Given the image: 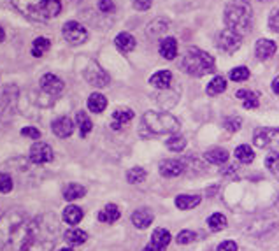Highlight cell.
I'll use <instances>...</instances> for the list:
<instances>
[{"instance_id":"cell-48","label":"cell","mask_w":279,"mask_h":251,"mask_svg":"<svg viewBox=\"0 0 279 251\" xmlns=\"http://www.w3.org/2000/svg\"><path fill=\"white\" fill-rule=\"evenodd\" d=\"M272 90H274V92H276L277 95H279V76L276 77V79L272 81Z\"/></svg>"},{"instance_id":"cell-13","label":"cell","mask_w":279,"mask_h":251,"mask_svg":"<svg viewBox=\"0 0 279 251\" xmlns=\"http://www.w3.org/2000/svg\"><path fill=\"white\" fill-rule=\"evenodd\" d=\"M184 172V163L179 160H163L160 163V174L163 178H178Z\"/></svg>"},{"instance_id":"cell-20","label":"cell","mask_w":279,"mask_h":251,"mask_svg":"<svg viewBox=\"0 0 279 251\" xmlns=\"http://www.w3.org/2000/svg\"><path fill=\"white\" fill-rule=\"evenodd\" d=\"M132 118H134V111L132 109H116L113 113V123H111V127H113L114 130H120L121 125L128 123Z\"/></svg>"},{"instance_id":"cell-40","label":"cell","mask_w":279,"mask_h":251,"mask_svg":"<svg viewBox=\"0 0 279 251\" xmlns=\"http://www.w3.org/2000/svg\"><path fill=\"white\" fill-rule=\"evenodd\" d=\"M248 77H249V71L246 67H235V69H232V72H230V79L237 81V83L246 81Z\"/></svg>"},{"instance_id":"cell-17","label":"cell","mask_w":279,"mask_h":251,"mask_svg":"<svg viewBox=\"0 0 279 251\" xmlns=\"http://www.w3.org/2000/svg\"><path fill=\"white\" fill-rule=\"evenodd\" d=\"M158 49H160V55L165 60L176 58V55H178V40H176L174 37H165V39L160 40Z\"/></svg>"},{"instance_id":"cell-26","label":"cell","mask_w":279,"mask_h":251,"mask_svg":"<svg viewBox=\"0 0 279 251\" xmlns=\"http://www.w3.org/2000/svg\"><path fill=\"white\" fill-rule=\"evenodd\" d=\"M83 220V209L77 207V205H67L63 211V221L69 225H77L79 221Z\"/></svg>"},{"instance_id":"cell-10","label":"cell","mask_w":279,"mask_h":251,"mask_svg":"<svg viewBox=\"0 0 279 251\" xmlns=\"http://www.w3.org/2000/svg\"><path fill=\"white\" fill-rule=\"evenodd\" d=\"M30 160L35 163V165H44V163H49L53 160L51 146L46 144V142L37 141L34 146L30 148Z\"/></svg>"},{"instance_id":"cell-14","label":"cell","mask_w":279,"mask_h":251,"mask_svg":"<svg viewBox=\"0 0 279 251\" xmlns=\"http://www.w3.org/2000/svg\"><path fill=\"white\" fill-rule=\"evenodd\" d=\"M153 220H155L153 211H151V209H147V207L137 209V211H135L134 215H132V223H134V227H135V228H139V230L147 228L151 223H153Z\"/></svg>"},{"instance_id":"cell-12","label":"cell","mask_w":279,"mask_h":251,"mask_svg":"<svg viewBox=\"0 0 279 251\" xmlns=\"http://www.w3.org/2000/svg\"><path fill=\"white\" fill-rule=\"evenodd\" d=\"M40 88L49 93V95H60L63 92V81L58 76H55V74H44L40 77Z\"/></svg>"},{"instance_id":"cell-49","label":"cell","mask_w":279,"mask_h":251,"mask_svg":"<svg viewBox=\"0 0 279 251\" xmlns=\"http://www.w3.org/2000/svg\"><path fill=\"white\" fill-rule=\"evenodd\" d=\"M6 39V34H4V30H2V27H0V43Z\"/></svg>"},{"instance_id":"cell-33","label":"cell","mask_w":279,"mask_h":251,"mask_svg":"<svg viewBox=\"0 0 279 251\" xmlns=\"http://www.w3.org/2000/svg\"><path fill=\"white\" fill-rule=\"evenodd\" d=\"M76 120H77V125H79V134L81 137H86V135L92 132L93 129V123L92 120L88 118V114L84 113V111H79V113L76 114Z\"/></svg>"},{"instance_id":"cell-3","label":"cell","mask_w":279,"mask_h":251,"mask_svg":"<svg viewBox=\"0 0 279 251\" xmlns=\"http://www.w3.org/2000/svg\"><path fill=\"white\" fill-rule=\"evenodd\" d=\"M225 23L230 30L244 35L251 30L253 25V9L246 0H233L225 9Z\"/></svg>"},{"instance_id":"cell-42","label":"cell","mask_w":279,"mask_h":251,"mask_svg":"<svg viewBox=\"0 0 279 251\" xmlns=\"http://www.w3.org/2000/svg\"><path fill=\"white\" fill-rule=\"evenodd\" d=\"M223 127L227 129L228 132H237L243 127V121H241V118L233 116V118H227V120L223 121Z\"/></svg>"},{"instance_id":"cell-8","label":"cell","mask_w":279,"mask_h":251,"mask_svg":"<svg viewBox=\"0 0 279 251\" xmlns=\"http://www.w3.org/2000/svg\"><path fill=\"white\" fill-rule=\"evenodd\" d=\"M241 44H243V35H239L230 28H225L218 37V46L225 53H235L241 48Z\"/></svg>"},{"instance_id":"cell-15","label":"cell","mask_w":279,"mask_h":251,"mask_svg":"<svg viewBox=\"0 0 279 251\" xmlns=\"http://www.w3.org/2000/svg\"><path fill=\"white\" fill-rule=\"evenodd\" d=\"M51 129H53V132H55V135H58V137L65 139V137H71V135H72L74 123H72L71 118L61 116V118H58V120L53 121Z\"/></svg>"},{"instance_id":"cell-43","label":"cell","mask_w":279,"mask_h":251,"mask_svg":"<svg viewBox=\"0 0 279 251\" xmlns=\"http://www.w3.org/2000/svg\"><path fill=\"white\" fill-rule=\"evenodd\" d=\"M269 28L279 34V9H274L269 16Z\"/></svg>"},{"instance_id":"cell-27","label":"cell","mask_w":279,"mask_h":251,"mask_svg":"<svg viewBox=\"0 0 279 251\" xmlns=\"http://www.w3.org/2000/svg\"><path fill=\"white\" fill-rule=\"evenodd\" d=\"M105 108H108V98H105L102 93H92L88 97V109L92 113H102Z\"/></svg>"},{"instance_id":"cell-23","label":"cell","mask_w":279,"mask_h":251,"mask_svg":"<svg viewBox=\"0 0 279 251\" xmlns=\"http://www.w3.org/2000/svg\"><path fill=\"white\" fill-rule=\"evenodd\" d=\"M200 200H202L200 195H178L176 197V205H178V209H183V211H190V209H194L200 204Z\"/></svg>"},{"instance_id":"cell-16","label":"cell","mask_w":279,"mask_h":251,"mask_svg":"<svg viewBox=\"0 0 279 251\" xmlns=\"http://www.w3.org/2000/svg\"><path fill=\"white\" fill-rule=\"evenodd\" d=\"M276 49H277V46H276V43H274V40L260 39L256 43V46H255V55L260 60H269V58H272V56H274Z\"/></svg>"},{"instance_id":"cell-31","label":"cell","mask_w":279,"mask_h":251,"mask_svg":"<svg viewBox=\"0 0 279 251\" xmlns=\"http://www.w3.org/2000/svg\"><path fill=\"white\" fill-rule=\"evenodd\" d=\"M225 90H227V81H225V77L216 76V77H212V81L207 85L206 92H207V95L214 97V95H220V93H223Z\"/></svg>"},{"instance_id":"cell-41","label":"cell","mask_w":279,"mask_h":251,"mask_svg":"<svg viewBox=\"0 0 279 251\" xmlns=\"http://www.w3.org/2000/svg\"><path fill=\"white\" fill-rule=\"evenodd\" d=\"M12 190V179L9 174L0 172V193H9Z\"/></svg>"},{"instance_id":"cell-11","label":"cell","mask_w":279,"mask_h":251,"mask_svg":"<svg viewBox=\"0 0 279 251\" xmlns=\"http://www.w3.org/2000/svg\"><path fill=\"white\" fill-rule=\"evenodd\" d=\"M170 244V232L165 228H157L151 236V241L142 251H165Z\"/></svg>"},{"instance_id":"cell-2","label":"cell","mask_w":279,"mask_h":251,"mask_svg":"<svg viewBox=\"0 0 279 251\" xmlns=\"http://www.w3.org/2000/svg\"><path fill=\"white\" fill-rule=\"evenodd\" d=\"M179 130V121L170 113L147 111L141 121V134L149 135H172Z\"/></svg>"},{"instance_id":"cell-28","label":"cell","mask_w":279,"mask_h":251,"mask_svg":"<svg viewBox=\"0 0 279 251\" xmlns=\"http://www.w3.org/2000/svg\"><path fill=\"white\" fill-rule=\"evenodd\" d=\"M235 97L239 98V100H243L244 109H256L258 108V95L253 92H249V90H239V92L235 93Z\"/></svg>"},{"instance_id":"cell-51","label":"cell","mask_w":279,"mask_h":251,"mask_svg":"<svg viewBox=\"0 0 279 251\" xmlns=\"http://www.w3.org/2000/svg\"><path fill=\"white\" fill-rule=\"evenodd\" d=\"M262 2H264V0H262Z\"/></svg>"},{"instance_id":"cell-5","label":"cell","mask_w":279,"mask_h":251,"mask_svg":"<svg viewBox=\"0 0 279 251\" xmlns=\"http://www.w3.org/2000/svg\"><path fill=\"white\" fill-rule=\"evenodd\" d=\"M61 34H63L65 40H67L69 44H74V46L83 44V43H86V39H88V32H86V28L77 22L65 23L63 28H61Z\"/></svg>"},{"instance_id":"cell-46","label":"cell","mask_w":279,"mask_h":251,"mask_svg":"<svg viewBox=\"0 0 279 251\" xmlns=\"http://www.w3.org/2000/svg\"><path fill=\"white\" fill-rule=\"evenodd\" d=\"M134 7L137 11H147L151 7V0H134Z\"/></svg>"},{"instance_id":"cell-21","label":"cell","mask_w":279,"mask_h":251,"mask_svg":"<svg viewBox=\"0 0 279 251\" xmlns=\"http://www.w3.org/2000/svg\"><path fill=\"white\" fill-rule=\"evenodd\" d=\"M170 81H172V74L169 71H158L157 74H153L149 79L151 86L158 90H167L170 88Z\"/></svg>"},{"instance_id":"cell-19","label":"cell","mask_w":279,"mask_h":251,"mask_svg":"<svg viewBox=\"0 0 279 251\" xmlns=\"http://www.w3.org/2000/svg\"><path fill=\"white\" fill-rule=\"evenodd\" d=\"M114 44H116V48L120 49L121 53H130L135 49V37L130 35L128 32H121V34L116 35Z\"/></svg>"},{"instance_id":"cell-39","label":"cell","mask_w":279,"mask_h":251,"mask_svg":"<svg viewBox=\"0 0 279 251\" xmlns=\"http://www.w3.org/2000/svg\"><path fill=\"white\" fill-rule=\"evenodd\" d=\"M197 239V234L191 232V230H183V232L178 234V237H176V242L178 244H190V242H194Z\"/></svg>"},{"instance_id":"cell-18","label":"cell","mask_w":279,"mask_h":251,"mask_svg":"<svg viewBox=\"0 0 279 251\" xmlns=\"http://www.w3.org/2000/svg\"><path fill=\"white\" fill-rule=\"evenodd\" d=\"M14 4V7H18L25 16H28L30 19L37 22V4L39 0H11Z\"/></svg>"},{"instance_id":"cell-35","label":"cell","mask_w":279,"mask_h":251,"mask_svg":"<svg viewBox=\"0 0 279 251\" xmlns=\"http://www.w3.org/2000/svg\"><path fill=\"white\" fill-rule=\"evenodd\" d=\"M207 225L212 232H220V230L227 228V218H225V215H221V213H214V215L207 218Z\"/></svg>"},{"instance_id":"cell-36","label":"cell","mask_w":279,"mask_h":251,"mask_svg":"<svg viewBox=\"0 0 279 251\" xmlns=\"http://www.w3.org/2000/svg\"><path fill=\"white\" fill-rule=\"evenodd\" d=\"M126 179H128V183H132V184L142 183V181L146 179V171H144L142 167H134V169H130V171L126 172Z\"/></svg>"},{"instance_id":"cell-38","label":"cell","mask_w":279,"mask_h":251,"mask_svg":"<svg viewBox=\"0 0 279 251\" xmlns=\"http://www.w3.org/2000/svg\"><path fill=\"white\" fill-rule=\"evenodd\" d=\"M167 148H170L172 151H183L186 148V139L181 135H170V139L167 141Z\"/></svg>"},{"instance_id":"cell-50","label":"cell","mask_w":279,"mask_h":251,"mask_svg":"<svg viewBox=\"0 0 279 251\" xmlns=\"http://www.w3.org/2000/svg\"><path fill=\"white\" fill-rule=\"evenodd\" d=\"M58 251H72L71 248H61V249H58Z\"/></svg>"},{"instance_id":"cell-37","label":"cell","mask_w":279,"mask_h":251,"mask_svg":"<svg viewBox=\"0 0 279 251\" xmlns=\"http://www.w3.org/2000/svg\"><path fill=\"white\" fill-rule=\"evenodd\" d=\"M265 165L270 172H272L274 176H279V153L277 151H272V153L267 155V158H265Z\"/></svg>"},{"instance_id":"cell-45","label":"cell","mask_w":279,"mask_h":251,"mask_svg":"<svg viewBox=\"0 0 279 251\" xmlns=\"http://www.w3.org/2000/svg\"><path fill=\"white\" fill-rule=\"evenodd\" d=\"M98 9H100L102 12H113L114 2L113 0H100V2H98Z\"/></svg>"},{"instance_id":"cell-7","label":"cell","mask_w":279,"mask_h":251,"mask_svg":"<svg viewBox=\"0 0 279 251\" xmlns=\"http://www.w3.org/2000/svg\"><path fill=\"white\" fill-rule=\"evenodd\" d=\"M84 79L88 81L90 85L97 86V88H104V86L109 85V74L98 64L92 61V64L84 69Z\"/></svg>"},{"instance_id":"cell-9","label":"cell","mask_w":279,"mask_h":251,"mask_svg":"<svg viewBox=\"0 0 279 251\" xmlns=\"http://www.w3.org/2000/svg\"><path fill=\"white\" fill-rule=\"evenodd\" d=\"M60 11V0H39V4H37V22H46V19L56 18Z\"/></svg>"},{"instance_id":"cell-4","label":"cell","mask_w":279,"mask_h":251,"mask_svg":"<svg viewBox=\"0 0 279 251\" xmlns=\"http://www.w3.org/2000/svg\"><path fill=\"white\" fill-rule=\"evenodd\" d=\"M181 67L186 74L194 77H202L214 71V58L207 51L199 48H190L183 56Z\"/></svg>"},{"instance_id":"cell-1","label":"cell","mask_w":279,"mask_h":251,"mask_svg":"<svg viewBox=\"0 0 279 251\" xmlns=\"http://www.w3.org/2000/svg\"><path fill=\"white\" fill-rule=\"evenodd\" d=\"M58 236L55 215L28 216L22 211H9L0 220L2 251H51Z\"/></svg>"},{"instance_id":"cell-22","label":"cell","mask_w":279,"mask_h":251,"mask_svg":"<svg viewBox=\"0 0 279 251\" xmlns=\"http://www.w3.org/2000/svg\"><path fill=\"white\" fill-rule=\"evenodd\" d=\"M120 216H121L120 209H118V205H114V204H108L100 213H98V220H100L102 223H114L116 220H120Z\"/></svg>"},{"instance_id":"cell-6","label":"cell","mask_w":279,"mask_h":251,"mask_svg":"<svg viewBox=\"0 0 279 251\" xmlns=\"http://www.w3.org/2000/svg\"><path fill=\"white\" fill-rule=\"evenodd\" d=\"M253 141L258 148H279V129H256Z\"/></svg>"},{"instance_id":"cell-30","label":"cell","mask_w":279,"mask_h":251,"mask_svg":"<svg viewBox=\"0 0 279 251\" xmlns=\"http://www.w3.org/2000/svg\"><path fill=\"white\" fill-rule=\"evenodd\" d=\"M235 158L239 160L241 163H251L255 160V151H253L251 146L248 144H241V146L235 148Z\"/></svg>"},{"instance_id":"cell-32","label":"cell","mask_w":279,"mask_h":251,"mask_svg":"<svg viewBox=\"0 0 279 251\" xmlns=\"http://www.w3.org/2000/svg\"><path fill=\"white\" fill-rule=\"evenodd\" d=\"M86 239H88V234H86L84 230L72 228V230H69V232H65V241L72 246L83 244V242H86Z\"/></svg>"},{"instance_id":"cell-52","label":"cell","mask_w":279,"mask_h":251,"mask_svg":"<svg viewBox=\"0 0 279 251\" xmlns=\"http://www.w3.org/2000/svg\"><path fill=\"white\" fill-rule=\"evenodd\" d=\"M277 204H279V202H277Z\"/></svg>"},{"instance_id":"cell-29","label":"cell","mask_w":279,"mask_h":251,"mask_svg":"<svg viewBox=\"0 0 279 251\" xmlns=\"http://www.w3.org/2000/svg\"><path fill=\"white\" fill-rule=\"evenodd\" d=\"M84 195H86V188H84V186H81V184H77V183L69 184V186L63 190V199H65V200H69V202L81 199V197H84Z\"/></svg>"},{"instance_id":"cell-47","label":"cell","mask_w":279,"mask_h":251,"mask_svg":"<svg viewBox=\"0 0 279 251\" xmlns=\"http://www.w3.org/2000/svg\"><path fill=\"white\" fill-rule=\"evenodd\" d=\"M218 251H237V244L233 241H223L218 246Z\"/></svg>"},{"instance_id":"cell-34","label":"cell","mask_w":279,"mask_h":251,"mask_svg":"<svg viewBox=\"0 0 279 251\" xmlns=\"http://www.w3.org/2000/svg\"><path fill=\"white\" fill-rule=\"evenodd\" d=\"M49 48H51L49 39H46V37H37L34 40V44H32V55H34L35 58H40Z\"/></svg>"},{"instance_id":"cell-44","label":"cell","mask_w":279,"mask_h":251,"mask_svg":"<svg viewBox=\"0 0 279 251\" xmlns=\"http://www.w3.org/2000/svg\"><path fill=\"white\" fill-rule=\"evenodd\" d=\"M22 135L23 137H28V139H40V132L34 129V127H27V129H22Z\"/></svg>"},{"instance_id":"cell-25","label":"cell","mask_w":279,"mask_h":251,"mask_svg":"<svg viewBox=\"0 0 279 251\" xmlns=\"http://www.w3.org/2000/svg\"><path fill=\"white\" fill-rule=\"evenodd\" d=\"M169 27H170V23L167 22V19L158 18V19H155V22L149 23V27H147V35L153 37V39H157V37H160L162 34H165V32L169 30Z\"/></svg>"},{"instance_id":"cell-24","label":"cell","mask_w":279,"mask_h":251,"mask_svg":"<svg viewBox=\"0 0 279 251\" xmlns=\"http://www.w3.org/2000/svg\"><path fill=\"white\" fill-rule=\"evenodd\" d=\"M206 158L209 163H216V165H223L228 162V151L223 148H212L206 153Z\"/></svg>"}]
</instances>
